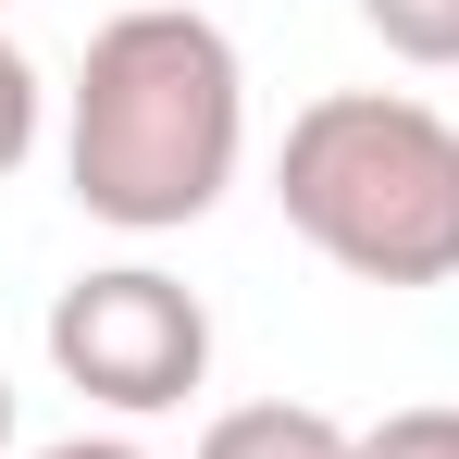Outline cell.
Wrapping results in <instances>:
<instances>
[{
	"label": "cell",
	"mask_w": 459,
	"mask_h": 459,
	"mask_svg": "<svg viewBox=\"0 0 459 459\" xmlns=\"http://www.w3.org/2000/svg\"><path fill=\"white\" fill-rule=\"evenodd\" d=\"M248 161V63L199 0H125L63 87V186L112 236H186Z\"/></svg>",
	"instance_id": "cell-1"
},
{
	"label": "cell",
	"mask_w": 459,
	"mask_h": 459,
	"mask_svg": "<svg viewBox=\"0 0 459 459\" xmlns=\"http://www.w3.org/2000/svg\"><path fill=\"white\" fill-rule=\"evenodd\" d=\"M360 25H373L397 63H422V75H447L459 63V0H348Z\"/></svg>",
	"instance_id": "cell-5"
},
{
	"label": "cell",
	"mask_w": 459,
	"mask_h": 459,
	"mask_svg": "<svg viewBox=\"0 0 459 459\" xmlns=\"http://www.w3.org/2000/svg\"><path fill=\"white\" fill-rule=\"evenodd\" d=\"M273 212L348 286H459V125L410 87H323L286 112Z\"/></svg>",
	"instance_id": "cell-2"
},
{
	"label": "cell",
	"mask_w": 459,
	"mask_h": 459,
	"mask_svg": "<svg viewBox=\"0 0 459 459\" xmlns=\"http://www.w3.org/2000/svg\"><path fill=\"white\" fill-rule=\"evenodd\" d=\"M0 447H13V385H0Z\"/></svg>",
	"instance_id": "cell-9"
},
{
	"label": "cell",
	"mask_w": 459,
	"mask_h": 459,
	"mask_svg": "<svg viewBox=\"0 0 459 459\" xmlns=\"http://www.w3.org/2000/svg\"><path fill=\"white\" fill-rule=\"evenodd\" d=\"M360 459H459V410H447V397H422V410H385L373 435H360Z\"/></svg>",
	"instance_id": "cell-7"
},
{
	"label": "cell",
	"mask_w": 459,
	"mask_h": 459,
	"mask_svg": "<svg viewBox=\"0 0 459 459\" xmlns=\"http://www.w3.org/2000/svg\"><path fill=\"white\" fill-rule=\"evenodd\" d=\"M38 459H150L137 435H63V447H38Z\"/></svg>",
	"instance_id": "cell-8"
},
{
	"label": "cell",
	"mask_w": 459,
	"mask_h": 459,
	"mask_svg": "<svg viewBox=\"0 0 459 459\" xmlns=\"http://www.w3.org/2000/svg\"><path fill=\"white\" fill-rule=\"evenodd\" d=\"M38 125H50V87H38V63L0 38V186L38 161Z\"/></svg>",
	"instance_id": "cell-6"
},
{
	"label": "cell",
	"mask_w": 459,
	"mask_h": 459,
	"mask_svg": "<svg viewBox=\"0 0 459 459\" xmlns=\"http://www.w3.org/2000/svg\"><path fill=\"white\" fill-rule=\"evenodd\" d=\"M199 459H360V435L310 397H236V410H212Z\"/></svg>",
	"instance_id": "cell-4"
},
{
	"label": "cell",
	"mask_w": 459,
	"mask_h": 459,
	"mask_svg": "<svg viewBox=\"0 0 459 459\" xmlns=\"http://www.w3.org/2000/svg\"><path fill=\"white\" fill-rule=\"evenodd\" d=\"M50 373L112 422H161L212 385V310L161 261H100L50 299Z\"/></svg>",
	"instance_id": "cell-3"
}]
</instances>
